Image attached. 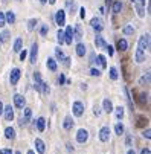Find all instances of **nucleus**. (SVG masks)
Listing matches in <instances>:
<instances>
[{"label": "nucleus", "mask_w": 151, "mask_h": 154, "mask_svg": "<svg viewBox=\"0 0 151 154\" xmlns=\"http://www.w3.org/2000/svg\"><path fill=\"white\" fill-rule=\"evenodd\" d=\"M142 136L145 137V139H148V140H150V139H151V130H150V128H147V130H145V131L142 133Z\"/></svg>", "instance_id": "e433bc0d"}, {"label": "nucleus", "mask_w": 151, "mask_h": 154, "mask_svg": "<svg viewBox=\"0 0 151 154\" xmlns=\"http://www.w3.org/2000/svg\"><path fill=\"white\" fill-rule=\"evenodd\" d=\"M139 3H141V6H145V3H147V0H139Z\"/></svg>", "instance_id": "864d4df0"}, {"label": "nucleus", "mask_w": 151, "mask_h": 154, "mask_svg": "<svg viewBox=\"0 0 151 154\" xmlns=\"http://www.w3.org/2000/svg\"><path fill=\"white\" fill-rule=\"evenodd\" d=\"M141 102H147V95H145V93L141 95Z\"/></svg>", "instance_id": "8fccbe9b"}, {"label": "nucleus", "mask_w": 151, "mask_h": 154, "mask_svg": "<svg viewBox=\"0 0 151 154\" xmlns=\"http://www.w3.org/2000/svg\"><path fill=\"white\" fill-rule=\"evenodd\" d=\"M37 23H38V20H37V18L29 20V22H28V29H29V31H34L35 26H37Z\"/></svg>", "instance_id": "c756f323"}, {"label": "nucleus", "mask_w": 151, "mask_h": 154, "mask_svg": "<svg viewBox=\"0 0 151 154\" xmlns=\"http://www.w3.org/2000/svg\"><path fill=\"white\" fill-rule=\"evenodd\" d=\"M17 2H20V0H17Z\"/></svg>", "instance_id": "69168bd1"}, {"label": "nucleus", "mask_w": 151, "mask_h": 154, "mask_svg": "<svg viewBox=\"0 0 151 154\" xmlns=\"http://www.w3.org/2000/svg\"><path fill=\"white\" fill-rule=\"evenodd\" d=\"M2 2H3V3H6V2H8V0H2Z\"/></svg>", "instance_id": "052dcab7"}, {"label": "nucleus", "mask_w": 151, "mask_h": 154, "mask_svg": "<svg viewBox=\"0 0 151 154\" xmlns=\"http://www.w3.org/2000/svg\"><path fill=\"white\" fill-rule=\"evenodd\" d=\"M64 81H66V79H64V75L58 76V84H64Z\"/></svg>", "instance_id": "49530a36"}, {"label": "nucleus", "mask_w": 151, "mask_h": 154, "mask_svg": "<svg viewBox=\"0 0 151 154\" xmlns=\"http://www.w3.org/2000/svg\"><path fill=\"white\" fill-rule=\"evenodd\" d=\"M55 22H57L58 26H63L64 23H66V14H64L63 9L57 11V14H55Z\"/></svg>", "instance_id": "6e6552de"}, {"label": "nucleus", "mask_w": 151, "mask_h": 154, "mask_svg": "<svg viewBox=\"0 0 151 154\" xmlns=\"http://www.w3.org/2000/svg\"><path fill=\"white\" fill-rule=\"evenodd\" d=\"M55 57H57L60 61H63L64 58H66V57H64V54H63V50L60 49V47H58V49H55Z\"/></svg>", "instance_id": "7c9ffc66"}, {"label": "nucleus", "mask_w": 151, "mask_h": 154, "mask_svg": "<svg viewBox=\"0 0 151 154\" xmlns=\"http://www.w3.org/2000/svg\"><path fill=\"white\" fill-rule=\"evenodd\" d=\"M63 127H64V130H70L72 127H73V119L70 118V116H66V119H64Z\"/></svg>", "instance_id": "a211bd4d"}, {"label": "nucleus", "mask_w": 151, "mask_h": 154, "mask_svg": "<svg viewBox=\"0 0 151 154\" xmlns=\"http://www.w3.org/2000/svg\"><path fill=\"white\" fill-rule=\"evenodd\" d=\"M57 40H58V43L63 44L64 43V32L63 31H58V34H57Z\"/></svg>", "instance_id": "2f4dec72"}, {"label": "nucleus", "mask_w": 151, "mask_h": 154, "mask_svg": "<svg viewBox=\"0 0 151 154\" xmlns=\"http://www.w3.org/2000/svg\"><path fill=\"white\" fill-rule=\"evenodd\" d=\"M127 154H136V153H134L133 150H128V151H127Z\"/></svg>", "instance_id": "5fc2aeb1"}, {"label": "nucleus", "mask_w": 151, "mask_h": 154, "mask_svg": "<svg viewBox=\"0 0 151 154\" xmlns=\"http://www.w3.org/2000/svg\"><path fill=\"white\" fill-rule=\"evenodd\" d=\"M134 60L136 63H143L145 61V52L141 49H136V54H134Z\"/></svg>", "instance_id": "ddd939ff"}, {"label": "nucleus", "mask_w": 151, "mask_h": 154, "mask_svg": "<svg viewBox=\"0 0 151 154\" xmlns=\"http://www.w3.org/2000/svg\"><path fill=\"white\" fill-rule=\"evenodd\" d=\"M95 44H96V47H104V46H105V41H104V38H102L101 35H96Z\"/></svg>", "instance_id": "393cba45"}, {"label": "nucleus", "mask_w": 151, "mask_h": 154, "mask_svg": "<svg viewBox=\"0 0 151 154\" xmlns=\"http://www.w3.org/2000/svg\"><path fill=\"white\" fill-rule=\"evenodd\" d=\"M37 55H38V44L34 43L31 46V57H29V61L32 63V64L37 61Z\"/></svg>", "instance_id": "1a4fd4ad"}, {"label": "nucleus", "mask_w": 151, "mask_h": 154, "mask_svg": "<svg viewBox=\"0 0 151 154\" xmlns=\"http://www.w3.org/2000/svg\"><path fill=\"white\" fill-rule=\"evenodd\" d=\"M150 81V73H147V75H145V76H142L141 78V81H139V82H141V84H143V82H148Z\"/></svg>", "instance_id": "a19ab883"}, {"label": "nucleus", "mask_w": 151, "mask_h": 154, "mask_svg": "<svg viewBox=\"0 0 151 154\" xmlns=\"http://www.w3.org/2000/svg\"><path fill=\"white\" fill-rule=\"evenodd\" d=\"M79 12H81V14H79V15H81V18H84V17H85V9H84V8H81V9H79Z\"/></svg>", "instance_id": "09e8293b"}, {"label": "nucleus", "mask_w": 151, "mask_h": 154, "mask_svg": "<svg viewBox=\"0 0 151 154\" xmlns=\"http://www.w3.org/2000/svg\"><path fill=\"white\" fill-rule=\"evenodd\" d=\"M122 31H124V34H125V35H133L134 34V28H133L131 25H127Z\"/></svg>", "instance_id": "cd10ccee"}, {"label": "nucleus", "mask_w": 151, "mask_h": 154, "mask_svg": "<svg viewBox=\"0 0 151 154\" xmlns=\"http://www.w3.org/2000/svg\"><path fill=\"white\" fill-rule=\"evenodd\" d=\"M21 46H23V41H21V38H17V40H15V43H14V52H20Z\"/></svg>", "instance_id": "bb28decb"}, {"label": "nucleus", "mask_w": 151, "mask_h": 154, "mask_svg": "<svg viewBox=\"0 0 151 154\" xmlns=\"http://www.w3.org/2000/svg\"><path fill=\"white\" fill-rule=\"evenodd\" d=\"M26 55H28V52H26V50H20V60H21V61H25Z\"/></svg>", "instance_id": "c03bdc74"}, {"label": "nucleus", "mask_w": 151, "mask_h": 154, "mask_svg": "<svg viewBox=\"0 0 151 154\" xmlns=\"http://www.w3.org/2000/svg\"><path fill=\"white\" fill-rule=\"evenodd\" d=\"M31 114H32V110L26 107V108H25V118H26V119H29V118H31Z\"/></svg>", "instance_id": "ea45409f"}, {"label": "nucleus", "mask_w": 151, "mask_h": 154, "mask_svg": "<svg viewBox=\"0 0 151 154\" xmlns=\"http://www.w3.org/2000/svg\"><path fill=\"white\" fill-rule=\"evenodd\" d=\"M104 47H105V50L109 52V55L111 57V55H113V47H111V46H109V44H105Z\"/></svg>", "instance_id": "37998d69"}, {"label": "nucleus", "mask_w": 151, "mask_h": 154, "mask_svg": "<svg viewBox=\"0 0 151 154\" xmlns=\"http://www.w3.org/2000/svg\"><path fill=\"white\" fill-rule=\"evenodd\" d=\"M14 104H15V107H17V108H23L26 105V99L21 96V95H15V96H14Z\"/></svg>", "instance_id": "9b49d317"}, {"label": "nucleus", "mask_w": 151, "mask_h": 154, "mask_svg": "<svg viewBox=\"0 0 151 154\" xmlns=\"http://www.w3.org/2000/svg\"><path fill=\"white\" fill-rule=\"evenodd\" d=\"M0 44H2V40H0Z\"/></svg>", "instance_id": "680f3d73"}, {"label": "nucleus", "mask_w": 151, "mask_h": 154, "mask_svg": "<svg viewBox=\"0 0 151 154\" xmlns=\"http://www.w3.org/2000/svg\"><path fill=\"white\" fill-rule=\"evenodd\" d=\"M3 114V104H2V101H0V116Z\"/></svg>", "instance_id": "603ef678"}, {"label": "nucleus", "mask_w": 151, "mask_h": 154, "mask_svg": "<svg viewBox=\"0 0 151 154\" xmlns=\"http://www.w3.org/2000/svg\"><path fill=\"white\" fill-rule=\"evenodd\" d=\"M40 2H41L43 5H44V3H47V0H40Z\"/></svg>", "instance_id": "4d7b16f0"}, {"label": "nucleus", "mask_w": 151, "mask_h": 154, "mask_svg": "<svg viewBox=\"0 0 151 154\" xmlns=\"http://www.w3.org/2000/svg\"><path fill=\"white\" fill-rule=\"evenodd\" d=\"M37 128H38V131H44V128H46V119L44 118L37 119Z\"/></svg>", "instance_id": "6ab92c4d"}, {"label": "nucleus", "mask_w": 151, "mask_h": 154, "mask_svg": "<svg viewBox=\"0 0 151 154\" xmlns=\"http://www.w3.org/2000/svg\"><path fill=\"white\" fill-rule=\"evenodd\" d=\"M93 113H95L96 118H99V116H101V108H99V107H95V108H93Z\"/></svg>", "instance_id": "79ce46f5"}, {"label": "nucleus", "mask_w": 151, "mask_h": 154, "mask_svg": "<svg viewBox=\"0 0 151 154\" xmlns=\"http://www.w3.org/2000/svg\"><path fill=\"white\" fill-rule=\"evenodd\" d=\"M35 148L40 154H44V151H46V145L41 139H35Z\"/></svg>", "instance_id": "f8f14e48"}, {"label": "nucleus", "mask_w": 151, "mask_h": 154, "mask_svg": "<svg viewBox=\"0 0 151 154\" xmlns=\"http://www.w3.org/2000/svg\"><path fill=\"white\" fill-rule=\"evenodd\" d=\"M0 154H12L11 150H0Z\"/></svg>", "instance_id": "3c124183"}, {"label": "nucleus", "mask_w": 151, "mask_h": 154, "mask_svg": "<svg viewBox=\"0 0 151 154\" xmlns=\"http://www.w3.org/2000/svg\"><path fill=\"white\" fill-rule=\"evenodd\" d=\"M72 111H73V114L77 116V118H81L83 113H84V104L79 102V101H75L73 105H72Z\"/></svg>", "instance_id": "f257e3e1"}, {"label": "nucleus", "mask_w": 151, "mask_h": 154, "mask_svg": "<svg viewBox=\"0 0 151 154\" xmlns=\"http://www.w3.org/2000/svg\"><path fill=\"white\" fill-rule=\"evenodd\" d=\"M113 111H115V116L118 121H121L124 118V107H116V108H113Z\"/></svg>", "instance_id": "aec40b11"}, {"label": "nucleus", "mask_w": 151, "mask_h": 154, "mask_svg": "<svg viewBox=\"0 0 151 154\" xmlns=\"http://www.w3.org/2000/svg\"><path fill=\"white\" fill-rule=\"evenodd\" d=\"M150 47V35H142L141 38H139V43H137V49H141V50H147Z\"/></svg>", "instance_id": "f03ea898"}, {"label": "nucleus", "mask_w": 151, "mask_h": 154, "mask_svg": "<svg viewBox=\"0 0 151 154\" xmlns=\"http://www.w3.org/2000/svg\"><path fill=\"white\" fill-rule=\"evenodd\" d=\"M127 47H128V43H127V40L121 38L119 41H118V50H127Z\"/></svg>", "instance_id": "412c9836"}, {"label": "nucleus", "mask_w": 151, "mask_h": 154, "mask_svg": "<svg viewBox=\"0 0 151 154\" xmlns=\"http://www.w3.org/2000/svg\"><path fill=\"white\" fill-rule=\"evenodd\" d=\"M109 2H110V0H107V3H109Z\"/></svg>", "instance_id": "e2e57ef3"}, {"label": "nucleus", "mask_w": 151, "mask_h": 154, "mask_svg": "<svg viewBox=\"0 0 151 154\" xmlns=\"http://www.w3.org/2000/svg\"><path fill=\"white\" fill-rule=\"evenodd\" d=\"M47 2H49L51 5H53V3H55V2H57V0H47Z\"/></svg>", "instance_id": "6e6d98bb"}, {"label": "nucleus", "mask_w": 151, "mask_h": 154, "mask_svg": "<svg viewBox=\"0 0 151 154\" xmlns=\"http://www.w3.org/2000/svg\"><path fill=\"white\" fill-rule=\"evenodd\" d=\"M110 78L115 81V79H118V70L115 67H110Z\"/></svg>", "instance_id": "473e14b6"}, {"label": "nucleus", "mask_w": 151, "mask_h": 154, "mask_svg": "<svg viewBox=\"0 0 151 154\" xmlns=\"http://www.w3.org/2000/svg\"><path fill=\"white\" fill-rule=\"evenodd\" d=\"M34 81H35V86H34V87H35L37 90H40V84H41L43 81H41V76H40V73H38V72H35V73H34Z\"/></svg>", "instance_id": "4be33fe9"}, {"label": "nucleus", "mask_w": 151, "mask_h": 154, "mask_svg": "<svg viewBox=\"0 0 151 154\" xmlns=\"http://www.w3.org/2000/svg\"><path fill=\"white\" fill-rule=\"evenodd\" d=\"M8 38H9V32H8V31H3V32L0 34V40H2V43H3V41H6Z\"/></svg>", "instance_id": "f704fd0d"}, {"label": "nucleus", "mask_w": 151, "mask_h": 154, "mask_svg": "<svg viewBox=\"0 0 151 154\" xmlns=\"http://www.w3.org/2000/svg\"><path fill=\"white\" fill-rule=\"evenodd\" d=\"M141 154H151V150L150 148H143V150L141 151Z\"/></svg>", "instance_id": "de8ad7c7"}, {"label": "nucleus", "mask_w": 151, "mask_h": 154, "mask_svg": "<svg viewBox=\"0 0 151 154\" xmlns=\"http://www.w3.org/2000/svg\"><path fill=\"white\" fill-rule=\"evenodd\" d=\"M77 55H78V57H84V55H85V46H84L83 43H79V44L77 46Z\"/></svg>", "instance_id": "5701e85b"}, {"label": "nucleus", "mask_w": 151, "mask_h": 154, "mask_svg": "<svg viewBox=\"0 0 151 154\" xmlns=\"http://www.w3.org/2000/svg\"><path fill=\"white\" fill-rule=\"evenodd\" d=\"M110 139V128L109 127H102L99 130V140L101 142H109Z\"/></svg>", "instance_id": "423d86ee"}, {"label": "nucleus", "mask_w": 151, "mask_h": 154, "mask_svg": "<svg viewBox=\"0 0 151 154\" xmlns=\"http://www.w3.org/2000/svg\"><path fill=\"white\" fill-rule=\"evenodd\" d=\"M6 25V20H5V12H0V28Z\"/></svg>", "instance_id": "c9c22d12"}, {"label": "nucleus", "mask_w": 151, "mask_h": 154, "mask_svg": "<svg viewBox=\"0 0 151 154\" xmlns=\"http://www.w3.org/2000/svg\"><path fill=\"white\" fill-rule=\"evenodd\" d=\"M5 20H6V23H11V25H14L15 23V15L12 11H8L6 14H5Z\"/></svg>", "instance_id": "f3484780"}, {"label": "nucleus", "mask_w": 151, "mask_h": 154, "mask_svg": "<svg viewBox=\"0 0 151 154\" xmlns=\"http://www.w3.org/2000/svg\"><path fill=\"white\" fill-rule=\"evenodd\" d=\"M47 31H49L47 25H43V26H41V29H40V34H41V35H46V34H47Z\"/></svg>", "instance_id": "4c0bfd02"}, {"label": "nucleus", "mask_w": 151, "mask_h": 154, "mask_svg": "<svg viewBox=\"0 0 151 154\" xmlns=\"http://www.w3.org/2000/svg\"><path fill=\"white\" fill-rule=\"evenodd\" d=\"M3 114H5V119H6L8 122L14 119V110L11 105H6V107H3Z\"/></svg>", "instance_id": "9d476101"}, {"label": "nucleus", "mask_w": 151, "mask_h": 154, "mask_svg": "<svg viewBox=\"0 0 151 154\" xmlns=\"http://www.w3.org/2000/svg\"><path fill=\"white\" fill-rule=\"evenodd\" d=\"M46 66H47V69H49V70H52V72H55V70H57V61L53 60V58H47Z\"/></svg>", "instance_id": "dca6fc26"}, {"label": "nucleus", "mask_w": 151, "mask_h": 154, "mask_svg": "<svg viewBox=\"0 0 151 154\" xmlns=\"http://www.w3.org/2000/svg\"><path fill=\"white\" fill-rule=\"evenodd\" d=\"M28 154H35L34 151H28Z\"/></svg>", "instance_id": "13d9d810"}, {"label": "nucleus", "mask_w": 151, "mask_h": 154, "mask_svg": "<svg viewBox=\"0 0 151 154\" xmlns=\"http://www.w3.org/2000/svg\"><path fill=\"white\" fill-rule=\"evenodd\" d=\"M121 9H122L121 0H116V2L113 3V12H115V14H119V12H121Z\"/></svg>", "instance_id": "b1692460"}, {"label": "nucleus", "mask_w": 151, "mask_h": 154, "mask_svg": "<svg viewBox=\"0 0 151 154\" xmlns=\"http://www.w3.org/2000/svg\"><path fill=\"white\" fill-rule=\"evenodd\" d=\"M14 154H21V153H20V151H15V153H14Z\"/></svg>", "instance_id": "bf43d9fd"}, {"label": "nucleus", "mask_w": 151, "mask_h": 154, "mask_svg": "<svg viewBox=\"0 0 151 154\" xmlns=\"http://www.w3.org/2000/svg\"><path fill=\"white\" fill-rule=\"evenodd\" d=\"M124 130H125V128H124V125L121 124V122H118V124L115 125V131H116V134H124Z\"/></svg>", "instance_id": "c85d7f7f"}, {"label": "nucleus", "mask_w": 151, "mask_h": 154, "mask_svg": "<svg viewBox=\"0 0 151 154\" xmlns=\"http://www.w3.org/2000/svg\"><path fill=\"white\" fill-rule=\"evenodd\" d=\"M89 139V131L84 130V128H79L77 133V142L78 143H85Z\"/></svg>", "instance_id": "7ed1b4c3"}, {"label": "nucleus", "mask_w": 151, "mask_h": 154, "mask_svg": "<svg viewBox=\"0 0 151 154\" xmlns=\"http://www.w3.org/2000/svg\"><path fill=\"white\" fill-rule=\"evenodd\" d=\"M72 40H73V28L72 26H67L66 31H64V43L72 44Z\"/></svg>", "instance_id": "20e7f679"}, {"label": "nucleus", "mask_w": 151, "mask_h": 154, "mask_svg": "<svg viewBox=\"0 0 151 154\" xmlns=\"http://www.w3.org/2000/svg\"><path fill=\"white\" fill-rule=\"evenodd\" d=\"M98 63L101 64V67H107V63H105V57L104 55H98Z\"/></svg>", "instance_id": "72a5a7b5"}, {"label": "nucleus", "mask_w": 151, "mask_h": 154, "mask_svg": "<svg viewBox=\"0 0 151 154\" xmlns=\"http://www.w3.org/2000/svg\"><path fill=\"white\" fill-rule=\"evenodd\" d=\"M137 14H139V17H143V15H145L143 8H142V6H137Z\"/></svg>", "instance_id": "a18cd8bd"}, {"label": "nucleus", "mask_w": 151, "mask_h": 154, "mask_svg": "<svg viewBox=\"0 0 151 154\" xmlns=\"http://www.w3.org/2000/svg\"><path fill=\"white\" fill-rule=\"evenodd\" d=\"M102 107H104V110L107 111V113H111L113 111V104L110 99H104L102 101Z\"/></svg>", "instance_id": "4468645a"}, {"label": "nucleus", "mask_w": 151, "mask_h": 154, "mask_svg": "<svg viewBox=\"0 0 151 154\" xmlns=\"http://www.w3.org/2000/svg\"><path fill=\"white\" fill-rule=\"evenodd\" d=\"M90 26L96 31V32L102 31V22H101V18L99 17H93V18L90 20Z\"/></svg>", "instance_id": "0eeeda50"}, {"label": "nucleus", "mask_w": 151, "mask_h": 154, "mask_svg": "<svg viewBox=\"0 0 151 154\" xmlns=\"http://www.w3.org/2000/svg\"><path fill=\"white\" fill-rule=\"evenodd\" d=\"M131 2H136V0H131Z\"/></svg>", "instance_id": "0e129e2a"}, {"label": "nucleus", "mask_w": 151, "mask_h": 154, "mask_svg": "<svg viewBox=\"0 0 151 154\" xmlns=\"http://www.w3.org/2000/svg\"><path fill=\"white\" fill-rule=\"evenodd\" d=\"M5 137H6V139H14L15 137V130L12 128V127L5 128Z\"/></svg>", "instance_id": "2eb2a0df"}, {"label": "nucleus", "mask_w": 151, "mask_h": 154, "mask_svg": "<svg viewBox=\"0 0 151 154\" xmlns=\"http://www.w3.org/2000/svg\"><path fill=\"white\" fill-rule=\"evenodd\" d=\"M81 37H83V32H81V26H79V25H77V28L73 29V38L79 40Z\"/></svg>", "instance_id": "a878e982"}, {"label": "nucleus", "mask_w": 151, "mask_h": 154, "mask_svg": "<svg viewBox=\"0 0 151 154\" xmlns=\"http://www.w3.org/2000/svg\"><path fill=\"white\" fill-rule=\"evenodd\" d=\"M90 75H92V76H99V75H101V70H98V69H92V70H90Z\"/></svg>", "instance_id": "58836bf2"}, {"label": "nucleus", "mask_w": 151, "mask_h": 154, "mask_svg": "<svg viewBox=\"0 0 151 154\" xmlns=\"http://www.w3.org/2000/svg\"><path fill=\"white\" fill-rule=\"evenodd\" d=\"M20 75H21L20 69H12V70H11V75H9V82L12 84V86H15L20 79Z\"/></svg>", "instance_id": "39448f33"}]
</instances>
